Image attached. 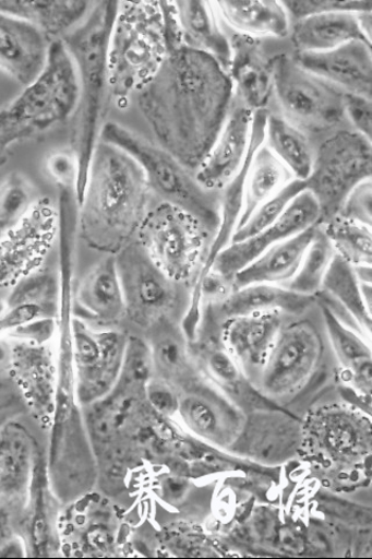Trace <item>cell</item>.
<instances>
[{
  "label": "cell",
  "instance_id": "obj_1",
  "mask_svg": "<svg viewBox=\"0 0 372 559\" xmlns=\"http://www.w3.org/2000/svg\"><path fill=\"white\" fill-rule=\"evenodd\" d=\"M135 97L153 143L196 174L216 143L236 93L215 58L181 47L169 52Z\"/></svg>",
  "mask_w": 372,
  "mask_h": 559
},
{
  "label": "cell",
  "instance_id": "obj_2",
  "mask_svg": "<svg viewBox=\"0 0 372 559\" xmlns=\"http://www.w3.org/2000/svg\"><path fill=\"white\" fill-rule=\"evenodd\" d=\"M154 202L143 168L100 140L79 204V236L88 249L117 255L136 239Z\"/></svg>",
  "mask_w": 372,
  "mask_h": 559
},
{
  "label": "cell",
  "instance_id": "obj_3",
  "mask_svg": "<svg viewBox=\"0 0 372 559\" xmlns=\"http://www.w3.org/2000/svg\"><path fill=\"white\" fill-rule=\"evenodd\" d=\"M118 2H94L84 21L62 38L77 78V103L73 115L72 143L79 177L75 189L80 204L95 151L100 143L110 97L108 47Z\"/></svg>",
  "mask_w": 372,
  "mask_h": 559
},
{
  "label": "cell",
  "instance_id": "obj_4",
  "mask_svg": "<svg viewBox=\"0 0 372 559\" xmlns=\"http://www.w3.org/2000/svg\"><path fill=\"white\" fill-rule=\"evenodd\" d=\"M169 56L161 2H118L108 47L110 97L119 108L155 76Z\"/></svg>",
  "mask_w": 372,
  "mask_h": 559
},
{
  "label": "cell",
  "instance_id": "obj_5",
  "mask_svg": "<svg viewBox=\"0 0 372 559\" xmlns=\"http://www.w3.org/2000/svg\"><path fill=\"white\" fill-rule=\"evenodd\" d=\"M77 103V78L62 41L50 44L40 78L21 95L0 107V166L11 150L73 118Z\"/></svg>",
  "mask_w": 372,
  "mask_h": 559
},
{
  "label": "cell",
  "instance_id": "obj_6",
  "mask_svg": "<svg viewBox=\"0 0 372 559\" xmlns=\"http://www.w3.org/2000/svg\"><path fill=\"white\" fill-rule=\"evenodd\" d=\"M100 140L129 153L143 168L155 201L183 209L216 236L220 223V192L205 189L196 174L152 140L118 122H105Z\"/></svg>",
  "mask_w": 372,
  "mask_h": 559
},
{
  "label": "cell",
  "instance_id": "obj_7",
  "mask_svg": "<svg viewBox=\"0 0 372 559\" xmlns=\"http://www.w3.org/2000/svg\"><path fill=\"white\" fill-rule=\"evenodd\" d=\"M215 234L183 209L155 201L136 235L154 264L190 288L200 278Z\"/></svg>",
  "mask_w": 372,
  "mask_h": 559
},
{
  "label": "cell",
  "instance_id": "obj_8",
  "mask_svg": "<svg viewBox=\"0 0 372 559\" xmlns=\"http://www.w3.org/2000/svg\"><path fill=\"white\" fill-rule=\"evenodd\" d=\"M311 308L291 314L283 324L256 384L265 399H295L321 376L329 343L324 321L321 326L309 318Z\"/></svg>",
  "mask_w": 372,
  "mask_h": 559
},
{
  "label": "cell",
  "instance_id": "obj_9",
  "mask_svg": "<svg viewBox=\"0 0 372 559\" xmlns=\"http://www.w3.org/2000/svg\"><path fill=\"white\" fill-rule=\"evenodd\" d=\"M273 84L279 116L310 139L349 129L345 116L346 94L308 72L292 55L275 57Z\"/></svg>",
  "mask_w": 372,
  "mask_h": 559
},
{
  "label": "cell",
  "instance_id": "obj_10",
  "mask_svg": "<svg viewBox=\"0 0 372 559\" xmlns=\"http://www.w3.org/2000/svg\"><path fill=\"white\" fill-rule=\"evenodd\" d=\"M115 257L127 321L148 332L159 322L179 321L185 314L191 288L159 270L136 240Z\"/></svg>",
  "mask_w": 372,
  "mask_h": 559
},
{
  "label": "cell",
  "instance_id": "obj_11",
  "mask_svg": "<svg viewBox=\"0 0 372 559\" xmlns=\"http://www.w3.org/2000/svg\"><path fill=\"white\" fill-rule=\"evenodd\" d=\"M372 177V140L344 129L322 140L315 148L307 190L321 210V223L339 213L350 192Z\"/></svg>",
  "mask_w": 372,
  "mask_h": 559
},
{
  "label": "cell",
  "instance_id": "obj_12",
  "mask_svg": "<svg viewBox=\"0 0 372 559\" xmlns=\"http://www.w3.org/2000/svg\"><path fill=\"white\" fill-rule=\"evenodd\" d=\"M58 236V205L39 198L26 216L0 237V290H11L41 271Z\"/></svg>",
  "mask_w": 372,
  "mask_h": 559
},
{
  "label": "cell",
  "instance_id": "obj_13",
  "mask_svg": "<svg viewBox=\"0 0 372 559\" xmlns=\"http://www.w3.org/2000/svg\"><path fill=\"white\" fill-rule=\"evenodd\" d=\"M60 506L51 488L47 454L39 447L28 495L20 509L0 513V532L4 537H20L24 542L27 557L58 556L61 551Z\"/></svg>",
  "mask_w": 372,
  "mask_h": 559
},
{
  "label": "cell",
  "instance_id": "obj_14",
  "mask_svg": "<svg viewBox=\"0 0 372 559\" xmlns=\"http://www.w3.org/2000/svg\"><path fill=\"white\" fill-rule=\"evenodd\" d=\"M129 335L118 329L95 330L74 317L73 353L76 388L84 408L108 395L119 379Z\"/></svg>",
  "mask_w": 372,
  "mask_h": 559
},
{
  "label": "cell",
  "instance_id": "obj_15",
  "mask_svg": "<svg viewBox=\"0 0 372 559\" xmlns=\"http://www.w3.org/2000/svg\"><path fill=\"white\" fill-rule=\"evenodd\" d=\"M9 378L20 391L27 412L50 428L58 384L56 348L50 343L12 338Z\"/></svg>",
  "mask_w": 372,
  "mask_h": 559
},
{
  "label": "cell",
  "instance_id": "obj_16",
  "mask_svg": "<svg viewBox=\"0 0 372 559\" xmlns=\"http://www.w3.org/2000/svg\"><path fill=\"white\" fill-rule=\"evenodd\" d=\"M319 223H321V210H319L315 199L307 190L268 229L242 241L230 242L215 259L209 272L229 280L233 284V277L238 272L250 265L274 245L307 231Z\"/></svg>",
  "mask_w": 372,
  "mask_h": 559
},
{
  "label": "cell",
  "instance_id": "obj_17",
  "mask_svg": "<svg viewBox=\"0 0 372 559\" xmlns=\"http://www.w3.org/2000/svg\"><path fill=\"white\" fill-rule=\"evenodd\" d=\"M288 317L291 314L281 311L259 312L220 325L221 343L255 388Z\"/></svg>",
  "mask_w": 372,
  "mask_h": 559
},
{
  "label": "cell",
  "instance_id": "obj_18",
  "mask_svg": "<svg viewBox=\"0 0 372 559\" xmlns=\"http://www.w3.org/2000/svg\"><path fill=\"white\" fill-rule=\"evenodd\" d=\"M230 59L226 72L235 85L236 99L253 112L268 110L274 90V61L263 40L238 33L227 34Z\"/></svg>",
  "mask_w": 372,
  "mask_h": 559
},
{
  "label": "cell",
  "instance_id": "obj_19",
  "mask_svg": "<svg viewBox=\"0 0 372 559\" xmlns=\"http://www.w3.org/2000/svg\"><path fill=\"white\" fill-rule=\"evenodd\" d=\"M254 114L235 98L214 147L196 173L205 189L220 192L241 170L252 147Z\"/></svg>",
  "mask_w": 372,
  "mask_h": 559
},
{
  "label": "cell",
  "instance_id": "obj_20",
  "mask_svg": "<svg viewBox=\"0 0 372 559\" xmlns=\"http://www.w3.org/2000/svg\"><path fill=\"white\" fill-rule=\"evenodd\" d=\"M74 317L100 330H116L127 321L115 255H105L88 271L74 290Z\"/></svg>",
  "mask_w": 372,
  "mask_h": 559
},
{
  "label": "cell",
  "instance_id": "obj_21",
  "mask_svg": "<svg viewBox=\"0 0 372 559\" xmlns=\"http://www.w3.org/2000/svg\"><path fill=\"white\" fill-rule=\"evenodd\" d=\"M372 44L353 41L324 52H293L308 72L349 95L372 99Z\"/></svg>",
  "mask_w": 372,
  "mask_h": 559
},
{
  "label": "cell",
  "instance_id": "obj_22",
  "mask_svg": "<svg viewBox=\"0 0 372 559\" xmlns=\"http://www.w3.org/2000/svg\"><path fill=\"white\" fill-rule=\"evenodd\" d=\"M50 41L37 28L0 10V70L23 87L37 81L47 66Z\"/></svg>",
  "mask_w": 372,
  "mask_h": 559
},
{
  "label": "cell",
  "instance_id": "obj_23",
  "mask_svg": "<svg viewBox=\"0 0 372 559\" xmlns=\"http://www.w3.org/2000/svg\"><path fill=\"white\" fill-rule=\"evenodd\" d=\"M39 447L16 419L0 427V513L12 512L24 503Z\"/></svg>",
  "mask_w": 372,
  "mask_h": 559
},
{
  "label": "cell",
  "instance_id": "obj_24",
  "mask_svg": "<svg viewBox=\"0 0 372 559\" xmlns=\"http://www.w3.org/2000/svg\"><path fill=\"white\" fill-rule=\"evenodd\" d=\"M147 335L154 377L166 381L180 394L203 382L190 341L179 321L159 322Z\"/></svg>",
  "mask_w": 372,
  "mask_h": 559
},
{
  "label": "cell",
  "instance_id": "obj_25",
  "mask_svg": "<svg viewBox=\"0 0 372 559\" xmlns=\"http://www.w3.org/2000/svg\"><path fill=\"white\" fill-rule=\"evenodd\" d=\"M315 304L314 297L300 295L283 286L252 285L230 292L224 299L202 306L205 322L217 328L236 318L248 314L281 311L298 314Z\"/></svg>",
  "mask_w": 372,
  "mask_h": 559
},
{
  "label": "cell",
  "instance_id": "obj_26",
  "mask_svg": "<svg viewBox=\"0 0 372 559\" xmlns=\"http://www.w3.org/2000/svg\"><path fill=\"white\" fill-rule=\"evenodd\" d=\"M358 14L329 12L291 23L289 38L296 55L329 51L353 41L372 44L361 27Z\"/></svg>",
  "mask_w": 372,
  "mask_h": 559
},
{
  "label": "cell",
  "instance_id": "obj_27",
  "mask_svg": "<svg viewBox=\"0 0 372 559\" xmlns=\"http://www.w3.org/2000/svg\"><path fill=\"white\" fill-rule=\"evenodd\" d=\"M315 227L274 245L238 272L233 277V290L252 285L287 286L307 253Z\"/></svg>",
  "mask_w": 372,
  "mask_h": 559
},
{
  "label": "cell",
  "instance_id": "obj_28",
  "mask_svg": "<svg viewBox=\"0 0 372 559\" xmlns=\"http://www.w3.org/2000/svg\"><path fill=\"white\" fill-rule=\"evenodd\" d=\"M219 21L233 33L260 40L289 38L291 21L281 2H215Z\"/></svg>",
  "mask_w": 372,
  "mask_h": 559
},
{
  "label": "cell",
  "instance_id": "obj_29",
  "mask_svg": "<svg viewBox=\"0 0 372 559\" xmlns=\"http://www.w3.org/2000/svg\"><path fill=\"white\" fill-rule=\"evenodd\" d=\"M268 110L256 111L253 119L252 129V147L247 160L241 170L236 175V178L230 181L220 191V223L214 241H212L211 250L205 262L203 272L197 280L196 284L191 288V295L196 293L204 277L209 272L212 264L219 253L225 250L230 242H232L235 233L237 230L243 202L244 180L248 167H250L254 153L264 143V127L267 120Z\"/></svg>",
  "mask_w": 372,
  "mask_h": 559
},
{
  "label": "cell",
  "instance_id": "obj_30",
  "mask_svg": "<svg viewBox=\"0 0 372 559\" xmlns=\"http://www.w3.org/2000/svg\"><path fill=\"white\" fill-rule=\"evenodd\" d=\"M183 46L205 52L225 69L230 59V45L214 3L183 0L175 2Z\"/></svg>",
  "mask_w": 372,
  "mask_h": 559
},
{
  "label": "cell",
  "instance_id": "obj_31",
  "mask_svg": "<svg viewBox=\"0 0 372 559\" xmlns=\"http://www.w3.org/2000/svg\"><path fill=\"white\" fill-rule=\"evenodd\" d=\"M94 2L67 0V2H0V10L22 17L37 27L50 41H60L80 25Z\"/></svg>",
  "mask_w": 372,
  "mask_h": 559
},
{
  "label": "cell",
  "instance_id": "obj_32",
  "mask_svg": "<svg viewBox=\"0 0 372 559\" xmlns=\"http://www.w3.org/2000/svg\"><path fill=\"white\" fill-rule=\"evenodd\" d=\"M292 180L295 178L287 167L262 144L254 153L247 170L242 212L237 229L250 219L263 203L275 197Z\"/></svg>",
  "mask_w": 372,
  "mask_h": 559
},
{
  "label": "cell",
  "instance_id": "obj_33",
  "mask_svg": "<svg viewBox=\"0 0 372 559\" xmlns=\"http://www.w3.org/2000/svg\"><path fill=\"white\" fill-rule=\"evenodd\" d=\"M263 144L287 167L296 180L307 181L315 152L309 135L281 116L268 111Z\"/></svg>",
  "mask_w": 372,
  "mask_h": 559
},
{
  "label": "cell",
  "instance_id": "obj_34",
  "mask_svg": "<svg viewBox=\"0 0 372 559\" xmlns=\"http://www.w3.org/2000/svg\"><path fill=\"white\" fill-rule=\"evenodd\" d=\"M321 292L344 307L370 338L371 284L361 283L356 270L339 255L335 254Z\"/></svg>",
  "mask_w": 372,
  "mask_h": 559
},
{
  "label": "cell",
  "instance_id": "obj_35",
  "mask_svg": "<svg viewBox=\"0 0 372 559\" xmlns=\"http://www.w3.org/2000/svg\"><path fill=\"white\" fill-rule=\"evenodd\" d=\"M59 299L39 289L15 286L11 289L7 310L0 314V338L35 320L57 319Z\"/></svg>",
  "mask_w": 372,
  "mask_h": 559
},
{
  "label": "cell",
  "instance_id": "obj_36",
  "mask_svg": "<svg viewBox=\"0 0 372 559\" xmlns=\"http://www.w3.org/2000/svg\"><path fill=\"white\" fill-rule=\"evenodd\" d=\"M323 231L339 255L352 267H372V227L334 216L321 224Z\"/></svg>",
  "mask_w": 372,
  "mask_h": 559
},
{
  "label": "cell",
  "instance_id": "obj_37",
  "mask_svg": "<svg viewBox=\"0 0 372 559\" xmlns=\"http://www.w3.org/2000/svg\"><path fill=\"white\" fill-rule=\"evenodd\" d=\"M335 251L321 225H316L314 236L309 245L301 264L291 282L285 286L300 295L314 297L322 290Z\"/></svg>",
  "mask_w": 372,
  "mask_h": 559
},
{
  "label": "cell",
  "instance_id": "obj_38",
  "mask_svg": "<svg viewBox=\"0 0 372 559\" xmlns=\"http://www.w3.org/2000/svg\"><path fill=\"white\" fill-rule=\"evenodd\" d=\"M185 426L203 439H214L220 429L218 397L204 381L180 395L179 413Z\"/></svg>",
  "mask_w": 372,
  "mask_h": 559
},
{
  "label": "cell",
  "instance_id": "obj_39",
  "mask_svg": "<svg viewBox=\"0 0 372 559\" xmlns=\"http://www.w3.org/2000/svg\"><path fill=\"white\" fill-rule=\"evenodd\" d=\"M38 199L33 185L24 174H9L0 183V230L5 233L21 222Z\"/></svg>",
  "mask_w": 372,
  "mask_h": 559
},
{
  "label": "cell",
  "instance_id": "obj_40",
  "mask_svg": "<svg viewBox=\"0 0 372 559\" xmlns=\"http://www.w3.org/2000/svg\"><path fill=\"white\" fill-rule=\"evenodd\" d=\"M307 191V182L292 180L286 188H283L275 197L263 203L256 212L235 233L232 242L251 238L261 231L268 229L285 213L291 203Z\"/></svg>",
  "mask_w": 372,
  "mask_h": 559
},
{
  "label": "cell",
  "instance_id": "obj_41",
  "mask_svg": "<svg viewBox=\"0 0 372 559\" xmlns=\"http://www.w3.org/2000/svg\"><path fill=\"white\" fill-rule=\"evenodd\" d=\"M285 5L291 23L303 17L329 12L360 13L372 10L370 0H289Z\"/></svg>",
  "mask_w": 372,
  "mask_h": 559
},
{
  "label": "cell",
  "instance_id": "obj_42",
  "mask_svg": "<svg viewBox=\"0 0 372 559\" xmlns=\"http://www.w3.org/2000/svg\"><path fill=\"white\" fill-rule=\"evenodd\" d=\"M326 442L336 452H348L358 444V433L352 418L345 412L333 411L328 414Z\"/></svg>",
  "mask_w": 372,
  "mask_h": 559
},
{
  "label": "cell",
  "instance_id": "obj_43",
  "mask_svg": "<svg viewBox=\"0 0 372 559\" xmlns=\"http://www.w3.org/2000/svg\"><path fill=\"white\" fill-rule=\"evenodd\" d=\"M48 177L59 188L76 189L79 166L72 150H60L48 155L45 163Z\"/></svg>",
  "mask_w": 372,
  "mask_h": 559
},
{
  "label": "cell",
  "instance_id": "obj_44",
  "mask_svg": "<svg viewBox=\"0 0 372 559\" xmlns=\"http://www.w3.org/2000/svg\"><path fill=\"white\" fill-rule=\"evenodd\" d=\"M336 215L372 227L371 180L353 189L341 205L339 213Z\"/></svg>",
  "mask_w": 372,
  "mask_h": 559
},
{
  "label": "cell",
  "instance_id": "obj_45",
  "mask_svg": "<svg viewBox=\"0 0 372 559\" xmlns=\"http://www.w3.org/2000/svg\"><path fill=\"white\" fill-rule=\"evenodd\" d=\"M180 395L169 383L156 377L147 384L146 399L149 406L165 418L179 413Z\"/></svg>",
  "mask_w": 372,
  "mask_h": 559
},
{
  "label": "cell",
  "instance_id": "obj_46",
  "mask_svg": "<svg viewBox=\"0 0 372 559\" xmlns=\"http://www.w3.org/2000/svg\"><path fill=\"white\" fill-rule=\"evenodd\" d=\"M345 116L350 130L372 139V99L346 94Z\"/></svg>",
  "mask_w": 372,
  "mask_h": 559
},
{
  "label": "cell",
  "instance_id": "obj_47",
  "mask_svg": "<svg viewBox=\"0 0 372 559\" xmlns=\"http://www.w3.org/2000/svg\"><path fill=\"white\" fill-rule=\"evenodd\" d=\"M27 412L20 391L9 378L0 380V427Z\"/></svg>",
  "mask_w": 372,
  "mask_h": 559
},
{
  "label": "cell",
  "instance_id": "obj_48",
  "mask_svg": "<svg viewBox=\"0 0 372 559\" xmlns=\"http://www.w3.org/2000/svg\"><path fill=\"white\" fill-rule=\"evenodd\" d=\"M0 557H27L24 542L16 536L5 537V542L0 547Z\"/></svg>",
  "mask_w": 372,
  "mask_h": 559
},
{
  "label": "cell",
  "instance_id": "obj_49",
  "mask_svg": "<svg viewBox=\"0 0 372 559\" xmlns=\"http://www.w3.org/2000/svg\"><path fill=\"white\" fill-rule=\"evenodd\" d=\"M11 356V342L0 338V370H8Z\"/></svg>",
  "mask_w": 372,
  "mask_h": 559
},
{
  "label": "cell",
  "instance_id": "obj_50",
  "mask_svg": "<svg viewBox=\"0 0 372 559\" xmlns=\"http://www.w3.org/2000/svg\"><path fill=\"white\" fill-rule=\"evenodd\" d=\"M8 308L7 301H0V314H2Z\"/></svg>",
  "mask_w": 372,
  "mask_h": 559
},
{
  "label": "cell",
  "instance_id": "obj_51",
  "mask_svg": "<svg viewBox=\"0 0 372 559\" xmlns=\"http://www.w3.org/2000/svg\"><path fill=\"white\" fill-rule=\"evenodd\" d=\"M2 235H3V231H2V230H0V237H2Z\"/></svg>",
  "mask_w": 372,
  "mask_h": 559
}]
</instances>
